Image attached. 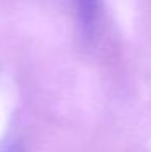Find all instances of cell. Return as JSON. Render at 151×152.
Instances as JSON below:
<instances>
[{
	"mask_svg": "<svg viewBox=\"0 0 151 152\" xmlns=\"http://www.w3.org/2000/svg\"><path fill=\"white\" fill-rule=\"evenodd\" d=\"M77 13L81 34L89 37L94 34L99 20V0H71Z\"/></svg>",
	"mask_w": 151,
	"mask_h": 152,
	"instance_id": "cell-1",
	"label": "cell"
}]
</instances>
